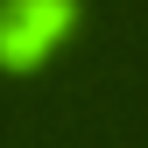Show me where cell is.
<instances>
[{"label": "cell", "instance_id": "obj_1", "mask_svg": "<svg viewBox=\"0 0 148 148\" xmlns=\"http://www.w3.org/2000/svg\"><path fill=\"white\" fill-rule=\"evenodd\" d=\"M78 28V0H0V71H35Z\"/></svg>", "mask_w": 148, "mask_h": 148}]
</instances>
